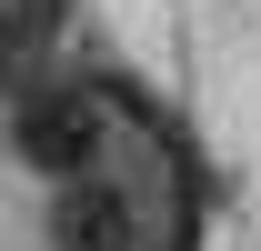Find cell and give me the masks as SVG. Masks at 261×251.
I'll return each instance as SVG.
<instances>
[{
  "label": "cell",
  "instance_id": "cell-1",
  "mask_svg": "<svg viewBox=\"0 0 261 251\" xmlns=\"http://www.w3.org/2000/svg\"><path fill=\"white\" fill-rule=\"evenodd\" d=\"M10 131H20V161H31L50 191L81 181V171H111V101H100L91 81H50V91H31Z\"/></svg>",
  "mask_w": 261,
  "mask_h": 251
},
{
  "label": "cell",
  "instance_id": "cell-2",
  "mask_svg": "<svg viewBox=\"0 0 261 251\" xmlns=\"http://www.w3.org/2000/svg\"><path fill=\"white\" fill-rule=\"evenodd\" d=\"M141 241H151V221L121 171H81L50 191V251H141Z\"/></svg>",
  "mask_w": 261,
  "mask_h": 251
}]
</instances>
